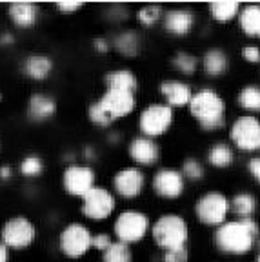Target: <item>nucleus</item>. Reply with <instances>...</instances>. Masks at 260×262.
I'll list each match as a JSON object with an SVG mask.
<instances>
[{"instance_id": "obj_1", "label": "nucleus", "mask_w": 260, "mask_h": 262, "mask_svg": "<svg viewBox=\"0 0 260 262\" xmlns=\"http://www.w3.org/2000/svg\"><path fill=\"white\" fill-rule=\"evenodd\" d=\"M260 224L256 219H231L213 229V246L226 257H246L256 250Z\"/></svg>"}, {"instance_id": "obj_2", "label": "nucleus", "mask_w": 260, "mask_h": 262, "mask_svg": "<svg viewBox=\"0 0 260 262\" xmlns=\"http://www.w3.org/2000/svg\"><path fill=\"white\" fill-rule=\"evenodd\" d=\"M187 110L204 133H215L228 127L226 98L213 88H200L195 91Z\"/></svg>"}, {"instance_id": "obj_3", "label": "nucleus", "mask_w": 260, "mask_h": 262, "mask_svg": "<svg viewBox=\"0 0 260 262\" xmlns=\"http://www.w3.org/2000/svg\"><path fill=\"white\" fill-rule=\"evenodd\" d=\"M151 237L162 250L180 248L189 242V226L179 213H164L151 224Z\"/></svg>"}, {"instance_id": "obj_4", "label": "nucleus", "mask_w": 260, "mask_h": 262, "mask_svg": "<svg viewBox=\"0 0 260 262\" xmlns=\"http://www.w3.org/2000/svg\"><path fill=\"white\" fill-rule=\"evenodd\" d=\"M193 213L199 224L216 229L226 221H229V215H231L229 196L220 189H209L195 201Z\"/></svg>"}, {"instance_id": "obj_5", "label": "nucleus", "mask_w": 260, "mask_h": 262, "mask_svg": "<svg viewBox=\"0 0 260 262\" xmlns=\"http://www.w3.org/2000/svg\"><path fill=\"white\" fill-rule=\"evenodd\" d=\"M228 142L236 151L258 155L260 153V117L239 115L228 126Z\"/></svg>"}, {"instance_id": "obj_6", "label": "nucleus", "mask_w": 260, "mask_h": 262, "mask_svg": "<svg viewBox=\"0 0 260 262\" xmlns=\"http://www.w3.org/2000/svg\"><path fill=\"white\" fill-rule=\"evenodd\" d=\"M113 231L117 238L124 244H137L151 231V221L146 213L137 209H126L117 217L113 224Z\"/></svg>"}, {"instance_id": "obj_7", "label": "nucleus", "mask_w": 260, "mask_h": 262, "mask_svg": "<svg viewBox=\"0 0 260 262\" xmlns=\"http://www.w3.org/2000/svg\"><path fill=\"white\" fill-rule=\"evenodd\" d=\"M171 124H173V110L166 104H149L138 117V129L142 137L149 139L164 135Z\"/></svg>"}, {"instance_id": "obj_8", "label": "nucleus", "mask_w": 260, "mask_h": 262, "mask_svg": "<svg viewBox=\"0 0 260 262\" xmlns=\"http://www.w3.org/2000/svg\"><path fill=\"white\" fill-rule=\"evenodd\" d=\"M91 237H93V233L84 224L73 222L62 229L58 244H60V250L66 257L80 258L91 250Z\"/></svg>"}, {"instance_id": "obj_9", "label": "nucleus", "mask_w": 260, "mask_h": 262, "mask_svg": "<svg viewBox=\"0 0 260 262\" xmlns=\"http://www.w3.org/2000/svg\"><path fill=\"white\" fill-rule=\"evenodd\" d=\"M115 195L106 188L95 186L88 195L82 199V213L84 217H88L90 221L100 222L106 221L107 217H111V213L115 211Z\"/></svg>"}, {"instance_id": "obj_10", "label": "nucleus", "mask_w": 260, "mask_h": 262, "mask_svg": "<svg viewBox=\"0 0 260 262\" xmlns=\"http://www.w3.org/2000/svg\"><path fill=\"white\" fill-rule=\"evenodd\" d=\"M186 179L180 173V169L175 168H160L159 171L155 173L153 180H151V186H153V191L160 196V199H166V201H175L180 199L186 191Z\"/></svg>"}, {"instance_id": "obj_11", "label": "nucleus", "mask_w": 260, "mask_h": 262, "mask_svg": "<svg viewBox=\"0 0 260 262\" xmlns=\"http://www.w3.org/2000/svg\"><path fill=\"white\" fill-rule=\"evenodd\" d=\"M146 188V175L140 168H122L113 177V189L122 199H137Z\"/></svg>"}, {"instance_id": "obj_12", "label": "nucleus", "mask_w": 260, "mask_h": 262, "mask_svg": "<svg viewBox=\"0 0 260 262\" xmlns=\"http://www.w3.org/2000/svg\"><path fill=\"white\" fill-rule=\"evenodd\" d=\"M95 171L90 166H69L64 171V189L73 196L84 199L95 188Z\"/></svg>"}, {"instance_id": "obj_13", "label": "nucleus", "mask_w": 260, "mask_h": 262, "mask_svg": "<svg viewBox=\"0 0 260 262\" xmlns=\"http://www.w3.org/2000/svg\"><path fill=\"white\" fill-rule=\"evenodd\" d=\"M2 241L9 248H26L35 241V226L26 217L9 219L2 228Z\"/></svg>"}, {"instance_id": "obj_14", "label": "nucleus", "mask_w": 260, "mask_h": 262, "mask_svg": "<svg viewBox=\"0 0 260 262\" xmlns=\"http://www.w3.org/2000/svg\"><path fill=\"white\" fill-rule=\"evenodd\" d=\"M98 102L113 117V120H118L133 113L135 107H137V97L129 91L106 90V93L98 98Z\"/></svg>"}, {"instance_id": "obj_15", "label": "nucleus", "mask_w": 260, "mask_h": 262, "mask_svg": "<svg viewBox=\"0 0 260 262\" xmlns=\"http://www.w3.org/2000/svg\"><path fill=\"white\" fill-rule=\"evenodd\" d=\"M197 15L189 8H173L164 13L162 28L173 37H187L195 29Z\"/></svg>"}, {"instance_id": "obj_16", "label": "nucleus", "mask_w": 260, "mask_h": 262, "mask_svg": "<svg viewBox=\"0 0 260 262\" xmlns=\"http://www.w3.org/2000/svg\"><path fill=\"white\" fill-rule=\"evenodd\" d=\"M200 70L207 78L219 80L224 78L231 70V58L224 48H209L200 55Z\"/></svg>"}, {"instance_id": "obj_17", "label": "nucleus", "mask_w": 260, "mask_h": 262, "mask_svg": "<svg viewBox=\"0 0 260 262\" xmlns=\"http://www.w3.org/2000/svg\"><path fill=\"white\" fill-rule=\"evenodd\" d=\"M160 95L166 100V106L171 110H180V107H187L191 102L193 97V88L191 84L180 80V78H167V80L160 82Z\"/></svg>"}, {"instance_id": "obj_18", "label": "nucleus", "mask_w": 260, "mask_h": 262, "mask_svg": "<svg viewBox=\"0 0 260 262\" xmlns=\"http://www.w3.org/2000/svg\"><path fill=\"white\" fill-rule=\"evenodd\" d=\"M127 153L133 162H137L138 166H146V168L155 166L160 160V146L149 137H135L127 146Z\"/></svg>"}, {"instance_id": "obj_19", "label": "nucleus", "mask_w": 260, "mask_h": 262, "mask_svg": "<svg viewBox=\"0 0 260 262\" xmlns=\"http://www.w3.org/2000/svg\"><path fill=\"white\" fill-rule=\"evenodd\" d=\"M236 160V149L228 142V140H215L209 144L206 151V164L209 168L219 169V171H226V169L233 168Z\"/></svg>"}, {"instance_id": "obj_20", "label": "nucleus", "mask_w": 260, "mask_h": 262, "mask_svg": "<svg viewBox=\"0 0 260 262\" xmlns=\"http://www.w3.org/2000/svg\"><path fill=\"white\" fill-rule=\"evenodd\" d=\"M236 24H239L240 33L244 37L260 40V4L242 6Z\"/></svg>"}, {"instance_id": "obj_21", "label": "nucleus", "mask_w": 260, "mask_h": 262, "mask_svg": "<svg viewBox=\"0 0 260 262\" xmlns=\"http://www.w3.org/2000/svg\"><path fill=\"white\" fill-rule=\"evenodd\" d=\"M229 204H231V213L235 219H255L258 211V199L253 191L242 189L236 191L233 196H229Z\"/></svg>"}, {"instance_id": "obj_22", "label": "nucleus", "mask_w": 260, "mask_h": 262, "mask_svg": "<svg viewBox=\"0 0 260 262\" xmlns=\"http://www.w3.org/2000/svg\"><path fill=\"white\" fill-rule=\"evenodd\" d=\"M236 106L244 111V115H260V84L258 82H246L236 93Z\"/></svg>"}, {"instance_id": "obj_23", "label": "nucleus", "mask_w": 260, "mask_h": 262, "mask_svg": "<svg viewBox=\"0 0 260 262\" xmlns=\"http://www.w3.org/2000/svg\"><path fill=\"white\" fill-rule=\"evenodd\" d=\"M106 88L107 90H120V91H129V93H137L138 90V80L137 75L131 70L126 68H117L106 73Z\"/></svg>"}, {"instance_id": "obj_24", "label": "nucleus", "mask_w": 260, "mask_h": 262, "mask_svg": "<svg viewBox=\"0 0 260 262\" xmlns=\"http://www.w3.org/2000/svg\"><path fill=\"white\" fill-rule=\"evenodd\" d=\"M242 9L240 2H209L207 4V15L216 24H229L239 18V13Z\"/></svg>"}, {"instance_id": "obj_25", "label": "nucleus", "mask_w": 260, "mask_h": 262, "mask_svg": "<svg viewBox=\"0 0 260 262\" xmlns=\"http://www.w3.org/2000/svg\"><path fill=\"white\" fill-rule=\"evenodd\" d=\"M9 16L16 26L20 28H31L37 22L38 9L37 6L29 4V2H16L9 6Z\"/></svg>"}, {"instance_id": "obj_26", "label": "nucleus", "mask_w": 260, "mask_h": 262, "mask_svg": "<svg viewBox=\"0 0 260 262\" xmlns=\"http://www.w3.org/2000/svg\"><path fill=\"white\" fill-rule=\"evenodd\" d=\"M57 111V102L48 95H33L29 98V115L35 120H46L53 117Z\"/></svg>"}, {"instance_id": "obj_27", "label": "nucleus", "mask_w": 260, "mask_h": 262, "mask_svg": "<svg viewBox=\"0 0 260 262\" xmlns=\"http://www.w3.org/2000/svg\"><path fill=\"white\" fill-rule=\"evenodd\" d=\"M113 48L124 57H135L140 51V37L133 29H126V31L118 33L113 40Z\"/></svg>"}, {"instance_id": "obj_28", "label": "nucleus", "mask_w": 260, "mask_h": 262, "mask_svg": "<svg viewBox=\"0 0 260 262\" xmlns=\"http://www.w3.org/2000/svg\"><path fill=\"white\" fill-rule=\"evenodd\" d=\"M53 70V62L46 55H31L26 60V73L33 80H44Z\"/></svg>"}, {"instance_id": "obj_29", "label": "nucleus", "mask_w": 260, "mask_h": 262, "mask_svg": "<svg viewBox=\"0 0 260 262\" xmlns=\"http://www.w3.org/2000/svg\"><path fill=\"white\" fill-rule=\"evenodd\" d=\"M173 68L184 77H193L200 70V57L189 53V51H179L173 55Z\"/></svg>"}, {"instance_id": "obj_30", "label": "nucleus", "mask_w": 260, "mask_h": 262, "mask_svg": "<svg viewBox=\"0 0 260 262\" xmlns=\"http://www.w3.org/2000/svg\"><path fill=\"white\" fill-rule=\"evenodd\" d=\"M180 173L184 175L186 182L199 184V182H202V180L206 179L207 169H206V164H204L199 157H187V159H184Z\"/></svg>"}, {"instance_id": "obj_31", "label": "nucleus", "mask_w": 260, "mask_h": 262, "mask_svg": "<svg viewBox=\"0 0 260 262\" xmlns=\"http://www.w3.org/2000/svg\"><path fill=\"white\" fill-rule=\"evenodd\" d=\"M102 262H133L131 248L124 242L117 241L102 253Z\"/></svg>"}, {"instance_id": "obj_32", "label": "nucleus", "mask_w": 260, "mask_h": 262, "mask_svg": "<svg viewBox=\"0 0 260 262\" xmlns=\"http://www.w3.org/2000/svg\"><path fill=\"white\" fill-rule=\"evenodd\" d=\"M164 13L166 11L162 9V6H157V4L142 6L137 13V20L140 22V26H144V28H153V26H157L159 22H162Z\"/></svg>"}, {"instance_id": "obj_33", "label": "nucleus", "mask_w": 260, "mask_h": 262, "mask_svg": "<svg viewBox=\"0 0 260 262\" xmlns=\"http://www.w3.org/2000/svg\"><path fill=\"white\" fill-rule=\"evenodd\" d=\"M88 115H90V120L95 124V126H98V127H110L111 124L115 122L113 120V117H111L110 113H107L104 107H102V104L98 102H93L90 106V110H88Z\"/></svg>"}, {"instance_id": "obj_34", "label": "nucleus", "mask_w": 260, "mask_h": 262, "mask_svg": "<svg viewBox=\"0 0 260 262\" xmlns=\"http://www.w3.org/2000/svg\"><path fill=\"white\" fill-rule=\"evenodd\" d=\"M44 169V164L38 157H26L20 164V171L24 173L26 177H37L42 173Z\"/></svg>"}, {"instance_id": "obj_35", "label": "nucleus", "mask_w": 260, "mask_h": 262, "mask_svg": "<svg viewBox=\"0 0 260 262\" xmlns=\"http://www.w3.org/2000/svg\"><path fill=\"white\" fill-rule=\"evenodd\" d=\"M240 58L249 66H260V46L244 44L240 48Z\"/></svg>"}, {"instance_id": "obj_36", "label": "nucleus", "mask_w": 260, "mask_h": 262, "mask_svg": "<svg viewBox=\"0 0 260 262\" xmlns=\"http://www.w3.org/2000/svg\"><path fill=\"white\" fill-rule=\"evenodd\" d=\"M189 248L187 246H180V248H171V250H164V262H189Z\"/></svg>"}, {"instance_id": "obj_37", "label": "nucleus", "mask_w": 260, "mask_h": 262, "mask_svg": "<svg viewBox=\"0 0 260 262\" xmlns=\"http://www.w3.org/2000/svg\"><path fill=\"white\" fill-rule=\"evenodd\" d=\"M111 244H113V241H111L110 233H97V235L91 237V248L97 250V251H100V253H104Z\"/></svg>"}, {"instance_id": "obj_38", "label": "nucleus", "mask_w": 260, "mask_h": 262, "mask_svg": "<svg viewBox=\"0 0 260 262\" xmlns=\"http://www.w3.org/2000/svg\"><path fill=\"white\" fill-rule=\"evenodd\" d=\"M246 169H248V173L253 179V182H255L256 186H260V153L258 155L249 157L248 164H246Z\"/></svg>"}, {"instance_id": "obj_39", "label": "nucleus", "mask_w": 260, "mask_h": 262, "mask_svg": "<svg viewBox=\"0 0 260 262\" xmlns=\"http://www.w3.org/2000/svg\"><path fill=\"white\" fill-rule=\"evenodd\" d=\"M82 8V2H60L57 4V9L62 13H75Z\"/></svg>"}, {"instance_id": "obj_40", "label": "nucleus", "mask_w": 260, "mask_h": 262, "mask_svg": "<svg viewBox=\"0 0 260 262\" xmlns=\"http://www.w3.org/2000/svg\"><path fill=\"white\" fill-rule=\"evenodd\" d=\"M110 42L106 40V38H97V40H95V49H97V51H100V53H106L107 49H110Z\"/></svg>"}, {"instance_id": "obj_41", "label": "nucleus", "mask_w": 260, "mask_h": 262, "mask_svg": "<svg viewBox=\"0 0 260 262\" xmlns=\"http://www.w3.org/2000/svg\"><path fill=\"white\" fill-rule=\"evenodd\" d=\"M0 262H8V246L4 242L0 244Z\"/></svg>"}, {"instance_id": "obj_42", "label": "nucleus", "mask_w": 260, "mask_h": 262, "mask_svg": "<svg viewBox=\"0 0 260 262\" xmlns=\"http://www.w3.org/2000/svg\"><path fill=\"white\" fill-rule=\"evenodd\" d=\"M0 175H2V179H9V175H11V169L2 168V169H0Z\"/></svg>"}, {"instance_id": "obj_43", "label": "nucleus", "mask_w": 260, "mask_h": 262, "mask_svg": "<svg viewBox=\"0 0 260 262\" xmlns=\"http://www.w3.org/2000/svg\"><path fill=\"white\" fill-rule=\"evenodd\" d=\"M255 262H260V251H256V255H255Z\"/></svg>"}, {"instance_id": "obj_44", "label": "nucleus", "mask_w": 260, "mask_h": 262, "mask_svg": "<svg viewBox=\"0 0 260 262\" xmlns=\"http://www.w3.org/2000/svg\"><path fill=\"white\" fill-rule=\"evenodd\" d=\"M256 251H260V237H258V241H256Z\"/></svg>"}]
</instances>
